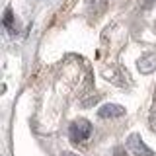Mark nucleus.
Wrapping results in <instances>:
<instances>
[{"mask_svg": "<svg viewBox=\"0 0 156 156\" xmlns=\"http://www.w3.org/2000/svg\"><path fill=\"white\" fill-rule=\"evenodd\" d=\"M68 135H70L72 143H84L92 135V123L88 119H76L74 123L68 127Z\"/></svg>", "mask_w": 156, "mask_h": 156, "instance_id": "1", "label": "nucleus"}, {"mask_svg": "<svg viewBox=\"0 0 156 156\" xmlns=\"http://www.w3.org/2000/svg\"><path fill=\"white\" fill-rule=\"evenodd\" d=\"M127 146H129V150L135 156H154V152L144 144V140L140 139V135H136V133H133L129 139H127Z\"/></svg>", "mask_w": 156, "mask_h": 156, "instance_id": "2", "label": "nucleus"}, {"mask_svg": "<svg viewBox=\"0 0 156 156\" xmlns=\"http://www.w3.org/2000/svg\"><path fill=\"white\" fill-rule=\"evenodd\" d=\"M98 115H100L101 119H113V117L125 115V109L121 105H115V104H105L98 109Z\"/></svg>", "mask_w": 156, "mask_h": 156, "instance_id": "3", "label": "nucleus"}, {"mask_svg": "<svg viewBox=\"0 0 156 156\" xmlns=\"http://www.w3.org/2000/svg\"><path fill=\"white\" fill-rule=\"evenodd\" d=\"M136 65H139V70L143 72V74H150V72L156 68V55L154 53H148V55L140 57Z\"/></svg>", "mask_w": 156, "mask_h": 156, "instance_id": "4", "label": "nucleus"}, {"mask_svg": "<svg viewBox=\"0 0 156 156\" xmlns=\"http://www.w3.org/2000/svg\"><path fill=\"white\" fill-rule=\"evenodd\" d=\"M12 23H14V16H12V8H6L4 12V26H6L10 31H12Z\"/></svg>", "mask_w": 156, "mask_h": 156, "instance_id": "5", "label": "nucleus"}, {"mask_svg": "<svg viewBox=\"0 0 156 156\" xmlns=\"http://www.w3.org/2000/svg\"><path fill=\"white\" fill-rule=\"evenodd\" d=\"M154 4V0H144V8H150Z\"/></svg>", "mask_w": 156, "mask_h": 156, "instance_id": "6", "label": "nucleus"}, {"mask_svg": "<svg viewBox=\"0 0 156 156\" xmlns=\"http://www.w3.org/2000/svg\"><path fill=\"white\" fill-rule=\"evenodd\" d=\"M61 156H78V154H74V152H62Z\"/></svg>", "mask_w": 156, "mask_h": 156, "instance_id": "7", "label": "nucleus"}, {"mask_svg": "<svg viewBox=\"0 0 156 156\" xmlns=\"http://www.w3.org/2000/svg\"><path fill=\"white\" fill-rule=\"evenodd\" d=\"M154 29H156V22H154Z\"/></svg>", "mask_w": 156, "mask_h": 156, "instance_id": "8", "label": "nucleus"}]
</instances>
